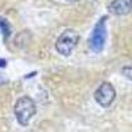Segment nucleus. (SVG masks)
<instances>
[{
  "label": "nucleus",
  "mask_w": 132,
  "mask_h": 132,
  "mask_svg": "<svg viewBox=\"0 0 132 132\" xmlns=\"http://www.w3.org/2000/svg\"><path fill=\"white\" fill-rule=\"evenodd\" d=\"M78 41H79L78 32L73 29H68L57 38L56 49L62 56H70L74 48L77 46V44H78Z\"/></svg>",
  "instance_id": "f03ea898"
},
{
  "label": "nucleus",
  "mask_w": 132,
  "mask_h": 132,
  "mask_svg": "<svg viewBox=\"0 0 132 132\" xmlns=\"http://www.w3.org/2000/svg\"><path fill=\"white\" fill-rule=\"evenodd\" d=\"M5 66V60H0V68H4Z\"/></svg>",
  "instance_id": "6e6552de"
},
{
  "label": "nucleus",
  "mask_w": 132,
  "mask_h": 132,
  "mask_svg": "<svg viewBox=\"0 0 132 132\" xmlns=\"http://www.w3.org/2000/svg\"><path fill=\"white\" fill-rule=\"evenodd\" d=\"M0 30L3 32L4 37H8V36H9V33H11V29H9V24H8V21H7V20H4L3 17H0Z\"/></svg>",
  "instance_id": "423d86ee"
},
{
  "label": "nucleus",
  "mask_w": 132,
  "mask_h": 132,
  "mask_svg": "<svg viewBox=\"0 0 132 132\" xmlns=\"http://www.w3.org/2000/svg\"><path fill=\"white\" fill-rule=\"evenodd\" d=\"M68 2H71V3H74V2H78V0H68Z\"/></svg>",
  "instance_id": "1a4fd4ad"
},
{
  "label": "nucleus",
  "mask_w": 132,
  "mask_h": 132,
  "mask_svg": "<svg viewBox=\"0 0 132 132\" xmlns=\"http://www.w3.org/2000/svg\"><path fill=\"white\" fill-rule=\"evenodd\" d=\"M0 82H2V79H0Z\"/></svg>",
  "instance_id": "9d476101"
},
{
  "label": "nucleus",
  "mask_w": 132,
  "mask_h": 132,
  "mask_svg": "<svg viewBox=\"0 0 132 132\" xmlns=\"http://www.w3.org/2000/svg\"><path fill=\"white\" fill-rule=\"evenodd\" d=\"M36 103L29 96H21L15 104V115L21 126H27L36 115Z\"/></svg>",
  "instance_id": "f257e3e1"
},
{
  "label": "nucleus",
  "mask_w": 132,
  "mask_h": 132,
  "mask_svg": "<svg viewBox=\"0 0 132 132\" xmlns=\"http://www.w3.org/2000/svg\"><path fill=\"white\" fill-rule=\"evenodd\" d=\"M106 20H107L106 16L99 20L95 24V27L93 29V33H91L90 48L96 53H99L103 49L104 42H106V35H107V32H106Z\"/></svg>",
  "instance_id": "7ed1b4c3"
},
{
  "label": "nucleus",
  "mask_w": 132,
  "mask_h": 132,
  "mask_svg": "<svg viewBox=\"0 0 132 132\" xmlns=\"http://www.w3.org/2000/svg\"><path fill=\"white\" fill-rule=\"evenodd\" d=\"M94 98L99 106L102 107H108L111 106L112 102L116 98V91L114 89V86L108 82H103L101 86L98 87L94 93Z\"/></svg>",
  "instance_id": "20e7f679"
},
{
  "label": "nucleus",
  "mask_w": 132,
  "mask_h": 132,
  "mask_svg": "<svg viewBox=\"0 0 132 132\" xmlns=\"http://www.w3.org/2000/svg\"><path fill=\"white\" fill-rule=\"evenodd\" d=\"M108 11L118 16L127 15L132 11V0H112L108 5Z\"/></svg>",
  "instance_id": "39448f33"
},
{
  "label": "nucleus",
  "mask_w": 132,
  "mask_h": 132,
  "mask_svg": "<svg viewBox=\"0 0 132 132\" xmlns=\"http://www.w3.org/2000/svg\"><path fill=\"white\" fill-rule=\"evenodd\" d=\"M122 73L124 74V77H127L128 79L132 81V66H124L122 69Z\"/></svg>",
  "instance_id": "0eeeda50"
}]
</instances>
